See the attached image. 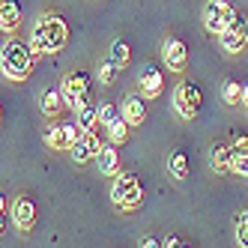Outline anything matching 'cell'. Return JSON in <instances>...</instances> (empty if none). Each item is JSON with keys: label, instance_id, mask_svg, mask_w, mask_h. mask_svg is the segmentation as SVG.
Segmentation results:
<instances>
[{"label": "cell", "instance_id": "obj_1", "mask_svg": "<svg viewBox=\"0 0 248 248\" xmlns=\"http://www.w3.org/2000/svg\"><path fill=\"white\" fill-rule=\"evenodd\" d=\"M69 42V24L54 12H45L36 18L30 30V48L36 54H57V51Z\"/></svg>", "mask_w": 248, "mask_h": 248}, {"label": "cell", "instance_id": "obj_2", "mask_svg": "<svg viewBox=\"0 0 248 248\" xmlns=\"http://www.w3.org/2000/svg\"><path fill=\"white\" fill-rule=\"evenodd\" d=\"M33 54L36 51L27 48L24 42H6L0 51V69L9 81H24L33 72Z\"/></svg>", "mask_w": 248, "mask_h": 248}, {"label": "cell", "instance_id": "obj_3", "mask_svg": "<svg viewBox=\"0 0 248 248\" xmlns=\"http://www.w3.org/2000/svg\"><path fill=\"white\" fill-rule=\"evenodd\" d=\"M111 201L117 209L123 212H129V209H138L140 201H144V186H140V180L135 173H126V170H120L114 176V186H111Z\"/></svg>", "mask_w": 248, "mask_h": 248}, {"label": "cell", "instance_id": "obj_4", "mask_svg": "<svg viewBox=\"0 0 248 248\" xmlns=\"http://www.w3.org/2000/svg\"><path fill=\"white\" fill-rule=\"evenodd\" d=\"M201 90H198V84H191V81H180L173 87V111L180 114L183 120H194L201 114Z\"/></svg>", "mask_w": 248, "mask_h": 248}, {"label": "cell", "instance_id": "obj_5", "mask_svg": "<svg viewBox=\"0 0 248 248\" xmlns=\"http://www.w3.org/2000/svg\"><path fill=\"white\" fill-rule=\"evenodd\" d=\"M233 18H236V9H233L230 0H206V6H203V27L209 33L218 36Z\"/></svg>", "mask_w": 248, "mask_h": 248}, {"label": "cell", "instance_id": "obj_6", "mask_svg": "<svg viewBox=\"0 0 248 248\" xmlns=\"http://www.w3.org/2000/svg\"><path fill=\"white\" fill-rule=\"evenodd\" d=\"M218 42H221V51H227V54L245 51V45H248V18L245 15L236 12V18L218 33Z\"/></svg>", "mask_w": 248, "mask_h": 248}, {"label": "cell", "instance_id": "obj_7", "mask_svg": "<svg viewBox=\"0 0 248 248\" xmlns=\"http://www.w3.org/2000/svg\"><path fill=\"white\" fill-rule=\"evenodd\" d=\"M63 96H66V105H72V108L78 111L81 105H87L90 102V75L87 72H69L66 78H63Z\"/></svg>", "mask_w": 248, "mask_h": 248}, {"label": "cell", "instance_id": "obj_8", "mask_svg": "<svg viewBox=\"0 0 248 248\" xmlns=\"http://www.w3.org/2000/svg\"><path fill=\"white\" fill-rule=\"evenodd\" d=\"M81 138V126H72V123H54L45 135V144L51 150H60V153H72V147L78 144Z\"/></svg>", "mask_w": 248, "mask_h": 248}, {"label": "cell", "instance_id": "obj_9", "mask_svg": "<svg viewBox=\"0 0 248 248\" xmlns=\"http://www.w3.org/2000/svg\"><path fill=\"white\" fill-rule=\"evenodd\" d=\"M102 150H105L102 135H99L96 129H87V132H81L78 144L72 147V162H75V165H87V162H90V158H96Z\"/></svg>", "mask_w": 248, "mask_h": 248}, {"label": "cell", "instance_id": "obj_10", "mask_svg": "<svg viewBox=\"0 0 248 248\" xmlns=\"http://www.w3.org/2000/svg\"><path fill=\"white\" fill-rule=\"evenodd\" d=\"M162 60L165 66L170 69V72H186V66H188V48L183 39H176V36H168L162 42Z\"/></svg>", "mask_w": 248, "mask_h": 248}, {"label": "cell", "instance_id": "obj_11", "mask_svg": "<svg viewBox=\"0 0 248 248\" xmlns=\"http://www.w3.org/2000/svg\"><path fill=\"white\" fill-rule=\"evenodd\" d=\"M9 218L18 227V233H30L33 224H36V206H33L30 198H15L9 206Z\"/></svg>", "mask_w": 248, "mask_h": 248}, {"label": "cell", "instance_id": "obj_12", "mask_svg": "<svg viewBox=\"0 0 248 248\" xmlns=\"http://www.w3.org/2000/svg\"><path fill=\"white\" fill-rule=\"evenodd\" d=\"M138 84H140V90H144L147 99H158V96L165 93V78H162V72H158L155 66H150V63L140 69Z\"/></svg>", "mask_w": 248, "mask_h": 248}, {"label": "cell", "instance_id": "obj_13", "mask_svg": "<svg viewBox=\"0 0 248 248\" xmlns=\"http://www.w3.org/2000/svg\"><path fill=\"white\" fill-rule=\"evenodd\" d=\"M209 162H212V170L216 173H233V144H212V153H209Z\"/></svg>", "mask_w": 248, "mask_h": 248}, {"label": "cell", "instance_id": "obj_14", "mask_svg": "<svg viewBox=\"0 0 248 248\" xmlns=\"http://www.w3.org/2000/svg\"><path fill=\"white\" fill-rule=\"evenodd\" d=\"M21 24V3L18 0H0V27L3 33H12Z\"/></svg>", "mask_w": 248, "mask_h": 248}, {"label": "cell", "instance_id": "obj_15", "mask_svg": "<svg viewBox=\"0 0 248 248\" xmlns=\"http://www.w3.org/2000/svg\"><path fill=\"white\" fill-rule=\"evenodd\" d=\"M63 102H66L63 90H57V87H48V90H42V96H39V108H42L45 117H57V114L63 111Z\"/></svg>", "mask_w": 248, "mask_h": 248}, {"label": "cell", "instance_id": "obj_16", "mask_svg": "<svg viewBox=\"0 0 248 248\" xmlns=\"http://www.w3.org/2000/svg\"><path fill=\"white\" fill-rule=\"evenodd\" d=\"M123 117L129 120V126H140V123H147V102L140 96H129L123 102Z\"/></svg>", "mask_w": 248, "mask_h": 248}, {"label": "cell", "instance_id": "obj_17", "mask_svg": "<svg viewBox=\"0 0 248 248\" xmlns=\"http://www.w3.org/2000/svg\"><path fill=\"white\" fill-rule=\"evenodd\" d=\"M96 165H99V170H102L105 176H117V173H120V153H117V147H108V144H105V150L96 155Z\"/></svg>", "mask_w": 248, "mask_h": 248}, {"label": "cell", "instance_id": "obj_18", "mask_svg": "<svg viewBox=\"0 0 248 248\" xmlns=\"http://www.w3.org/2000/svg\"><path fill=\"white\" fill-rule=\"evenodd\" d=\"M188 155L183 153V150H173L170 155H168V173L173 176V180H186L188 176Z\"/></svg>", "mask_w": 248, "mask_h": 248}, {"label": "cell", "instance_id": "obj_19", "mask_svg": "<svg viewBox=\"0 0 248 248\" xmlns=\"http://www.w3.org/2000/svg\"><path fill=\"white\" fill-rule=\"evenodd\" d=\"M233 173H239V176L248 173V138L233 140Z\"/></svg>", "mask_w": 248, "mask_h": 248}, {"label": "cell", "instance_id": "obj_20", "mask_svg": "<svg viewBox=\"0 0 248 248\" xmlns=\"http://www.w3.org/2000/svg\"><path fill=\"white\" fill-rule=\"evenodd\" d=\"M102 123V117H99V105H81L78 108V126H81V132H87V129H96Z\"/></svg>", "mask_w": 248, "mask_h": 248}, {"label": "cell", "instance_id": "obj_21", "mask_svg": "<svg viewBox=\"0 0 248 248\" xmlns=\"http://www.w3.org/2000/svg\"><path fill=\"white\" fill-rule=\"evenodd\" d=\"M105 129H108V138H111V144H126V140H129V120L126 117H117L114 123H111V126H105Z\"/></svg>", "mask_w": 248, "mask_h": 248}, {"label": "cell", "instance_id": "obj_22", "mask_svg": "<svg viewBox=\"0 0 248 248\" xmlns=\"http://www.w3.org/2000/svg\"><path fill=\"white\" fill-rule=\"evenodd\" d=\"M242 87L245 84H239V81H224V87H221V99H224V105H242Z\"/></svg>", "mask_w": 248, "mask_h": 248}, {"label": "cell", "instance_id": "obj_23", "mask_svg": "<svg viewBox=\"0 0 248 248\" xmlns=\"http://www.w3.org/2000/svg\"><path fill=\"white\" fill-rule=\"evenodd\" d=\"M108 57H111L120 69H123V66H129V60H132V45H129V42H123V39H117V42L111 45V54H108Z\"/></svg>", "mask_w": 248, "mask_h": 248}, {"label": "cell", "instance_id": "obj_24", "mask_svg": "<svg viewBox=\"0 0 248 248\" xmlns=\"http://www.w3.org/2000/svg\"><path fill=\"white\" fill-rule=\"evenodd\" d=\"M99 117H102V126H111L117 117H123V108H117V105H111V102H102L99 105Z\"/></svg>", "mask_w": 248, "mask_h": 248}, {"label": "cell", "instance_id": "obj_25", "mask_svg": "<svg viewBox=\"0 0 248 248\" xmlns=\"http://www.w3.org/2000/svg\"><path fill=\"white\" fill-rule=\"evenodd\" d=\"M117 72H120V66L108 57V60L99 66V81H102V84H114V81H117Z\"/></svg>", "mask_w": 248, "mask_h": 248}, {"label": "cell", "instance_id": "obj_26", "mask_svg": "<svg viewBox=\"0 0 248 248\" xmlns=\"http://www.w3.org/2000/svg\"><path fill=\"white\" fill-rule=\"evenodd\" d=\"M236 242L242 248H248V212H242V216L236 218Z\"/></svg>", "mask_w": 248, "mask_h": 248}, {"label": "cell", "instance_id": "obj_27", "mask_svg": "<svg viewBox=\"0 0 248 248\" xmlns=\"http://www.w3.org/2000/svg\"><path fill=\"white\" fill-rule=\"evenodd\" d=\"M138 245H140V248H155V245H162V242H158V239H153V236H144V239H140Z\"/></svg>", "mask_w": 248, "mask_h": 248}, {"label": "cell", "instance_id": "obj_28", "mask_svg": "<svg viewBox=\"0 0 248 248\" xmlns=\"http://www.w3.org/2000/svg\"><path fill=\"white\" fill-rule=\"evenodd\" d=\"M162 245H168V248H173V245H183V242H180V236H168V239H165Z\"/></svg>", "mask_w": 248, "mask_h": 248}, {"label": "cell", "instance_id": "obj_29", "mask_svg": "<svg viewBox=\"0 0 248 248\" xmlns=\"http://www.w3.org/2000/svg\"><path fill=\"white\" fill-rule=\"evenodd\" d=\"M242 105H245V108H248V84L242 87Z\"/></svg>", "mask_w": 248, "mask_h": 248}]
</instances>
